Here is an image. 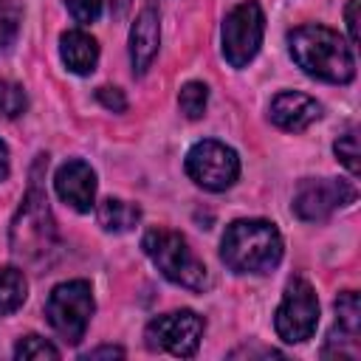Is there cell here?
Returning <instances> with one entry per match:
<instances>
[{"mask_svg":"<svg viewBox=\"0 0 361 361\" xmlns=\"http://www.w3.org/2000/svg\"><path fill=\"white\" fill-rule=\"evenodd\" d=\"M25 110V93L20 85L14 82H3L0 79V116L6 118H14Z\"/></svg>","mask_w":361,"mask_h":361,"instance_id":"21","label":"cell"},{"mask_svg":"<svg viewBox=\"0 0 361 361\" xmlns=\"http://www.w3.org/2000/svg\"><path fill=\"white\" fill-rule=\"evenodd\" d=\"M54 245V220L48 209V197L39 189V180L34 175L28 195L11 223V248L23 259H39Z\"/></svg>","mask_w":361,"mask_h":361,"instance_id":"4","label":"cell"},{"mask_svg":"<svg viewBox=\"0 0 361 361\" xmlns=\"http://www.w3.org/2000/svg\"><path fill=\"white\" fill-rule=\"evenodd\" d=\"M262 34H265V14L259 8L257 0H245L240 6H234L226 20H223V56L228 65L234 68H245L259 45H262Z\"/></svg>","mask_w":361,"mask_h":361,"instance_id":"7","label":"cell"},{"mask_svg":"<svg viewBox=\"0 0 361 361\" xmlns=\"http://www.w3.org/2000/svg\"><path fill=\"white\" fill-rule=\"evenodd\" d=\"M56 195L76 212H90L96 206V172L85 161H65L54 178Z\"/></svg>","mask_w":361,"mask_h":361,"instance_id":"12","label":"cell"},{"mask_svg":"<svg viewBox=\"0 0 361 361\" xmlns=\"http://www.w3.org/2000/svg\"><path fill=\"white\" fill-rule=\"evenodd\" d=\"M6 178H8V149L0 141V180H6Z\"/></svg>","mask_w":361,"mask_h":361,"instance_id":"27","label":"cell"},{"mask_svg":"<svg viewBox=\"0 0 361 361\" xmlns=\"http://www.w3.org/2000/svg\"><path fill=\"white\" fill-rule=\"evenodd\" d=\"M28 296V282H25V274L14 265L3 268L0 271V316H8L14 310L23 307Z\"/></svg>","mask_w":361,"mask_h":361,"instance_id":"17","label":"cell"},{"mask_svg":"<svg viewBox=\"0 0 361 361\" xmlns=\"http://www.w3.org/2000/svg\"><path fill=\"white\" fill-rule=\"evenodd\" d=\"M203 319L192 310H175V313H164L158 319H152L147 324V347L149 350H164L169 355H180L189 358L197 353V344L203 338Z\"/></svg>","mask_w":361,"mask_h":361,"instance_id":"9","label":"cell"},{"mask_svg":"<svg viewBox=\"0 0 361 361\" xmlns=\"http://www.w3.org/2000/svg\"><path fill=\"white\" fill-rule=\"evenodd\" d=\"M206 104H209V87L203 82H186L178 93V107L186 118H200L206 113Z\"/></svg>","mask_w":361,"mask_h":361,"instance_id":"18","label":"cell"},{"mask_svg":"<svg viewBox=\"0 0 361 361\" xmlns=\"http://www.w3.org/2000/svg\"><path fill=\"white\" fill-rule=\"evenodd\" d=\"M161 45V23H158V11L155 8H144L133 28H130V62L135 73H144Z\"/></svg>","mask_w":361,"mask_h":361,"instance_id":"14","label":"cell"},{"mask_svg":"<svg viewBox=\"0 0 361 361\" xmlns=\"http://www.w3.org/2000/svg\"><path fill=\"white\" fill-rule=\"evenodd\" d=\"M59 56L62 62L68 65L71 73H79V76H87L96 71V62H99V45L96 39L82 31V28H71L59 37Z\"/></svg>","mask_w":361,"mask_h":361,"instance_id":"15","label":"cell"},{"mask_svg":"<svg viewBox=\"0 0 361 361\" xmlns=\"http://www.w3.org/2000/svg\"><path fill=\"white\" fill-rule=\"evenodd\" d=\"M336 158L347 166V172L350 175H358V133H355V127L353 130H347L338 141H336Z\"/></svg>","mask_w":361,"mask_h":361,"instance_id":"22","label":"cell"},{"mask_svg":"<svg viewBox=\"0 0 361 361\" xmlns=\"http://www.w3.org/2000/svg\"><path fill=\"white\" fill-rule=\"evenodd\" d=\"M99 102L107 107V110H113V113H124V107H127V99H124V93L118 90V87H99Z\"/></svg>","mask_w":361,"mask_h":361,"instance_id":"24","label":"cell"},{"mask_svg":"<svg viewBox=\"0 0 361 361\" xmlns=\"http://www.w3.org/2000/svg\"><path fill=\"white\" fill-rule=\"evenodd\" d=\"M220 257L237 274H268L282 259V234L268 220H234L223 234Z\"/></svg>","mask_w":361,"mask_h":361,"instance_id":"2","label":"cell"},{"mask_svg":"<svg viewBox=\"0 0 361 361\" xmlns=\"http://www.w3.org/2000/svg\"><path fill=\"white\" fill-rule=\"evenodd\" d=\"M141 248L169 282L189 288V290H203L209 285L206 265L197 259V254L189 248V243L178 231L149 228L141 240Z\"/></svg>","mask_w":361,"mask_h":361,"instance_id":"3","label":"cell"},{"mask_svg":"<svg viewBox=\"0 0 361 361\" xmlns=\"http://www.w3.org/2000/svg\"><path fill=\"white\" fill-rule=\"evenodd\" d=\"M319 116H322L319 102L296 90H285L271 102V121L285 133H302L313 121H319Z\"/></svg>","mask_w":361,"mask_h":361,"instance_id":"13","label":"cell"},{"mask_svg":"<svg viewBox=\"0 0 361 361\" xmlns=\"http://www.w3.org/2000/svg\"><path fill=\"white\" fill-rule=\"evenodd\" d=\"M121 355H124L121 347H99V350L85 353V358H121Z\"/></svg>","mask_w":361,"mask_h":361,"instance_id":"26","label":"cell"},{"mask_svg":"<svg viewBox=\"0 0 361 361\" xmlns=\"http://www.w3.org/2000/svg\"><path fill=\"white\" fill-rule=\"evenodd\" d=\"M355 186L350 180L341 178H316V180H305L293 197V212L296 217L307 220V223H319L324 217H330L336 209H344L355 200Z\"/></svg>","mask_w":361,"mask_h":361,"instance_id":"10","label":"cell"},{"mask_svg":"<svg viewBox=\"0 0 361 361\" xmlns=\"http://www.w3.org/2000/svg\"><path fill=\"white\" fill-rule=\"evenodd\" d=\"M290 56L296 65L324 82L344 85L355 76V59L350 51V42H344L341 34L324 25H299L288 34Z\"/></svg>","mask_w":361,"mask_h":361,"instance_id":"1","label":"cell"},{"mask_svg":"<svg viewBox=\"0 0 361 361\" xmlns=\"http://www.w3.org/2000/svg\"><path fill=\"white\" fill-rule=\"evenodd\" d=\"M96 217L102 223L104 231H113V234H121V231H130L135 228V223L141 220V209L127 203V200H118V197H107L99 203L96 209Z\"/></svg>","mask_w":361,"mask_h":361,"instance_id":"16","label":"cell"},{"mask_svg":"<svg viewBox=\"0 0 361 361\" xmlns=\"http://www.w3.org/2000/svg\"><path fill=\"white\" fill-rule=\"evenodd\" d=\"M316 324H319L316 290L310 288L307 279L293 276L285 285V296H282V302L276 307V316H274L276 336L288 344H299V341H307L316 333Z\"/></svg>","mask_w":361,"mask_h":361,"instance_id":"6","label":"cell"},{"mask_svg":"<svg viewBox=\"0 0 361 361\" xmlns=\"http://www.w3.org/2000/svg\"><path fill=\"white\" fill-rule=\"evenodd\" d=\"M358 333H361V302L355 290H344L336 299V327L330 330L327 347L322 355L358 358Z\"/></svg>","mask_w":361,"mask_h":361,"instance_id":"11","label":"cell"},{"mask_svg":"<svg viewBox=\"0 0 361 361\" xmlns=\"http://www.w3.org/2000/svg\"><path fill=\"white\" fill-rule=\"evenodd\" d=\"M14 358H20V361H23V358H25V361H34V358H59V350H56L51 341L39 338V336H25V338L17 341Z\"/></svg>","mask_w":361,"mask_h":361,"instance_id":"19","label":"cell"},{"mask_svg":"<svg viewBox=\"0 0 361 361\" xmlns=\"http://www.w3.org/2000/svg\"><path fill=\"white\" fill-rule=\"evenodd\" d=\"M20 28V6L14 0H0V48H8Z\"/></svg>","mask_w":361,"mask_h":361,"instance_id":"20","label":"cell"},{"mask_svg":"<svg viewBox=\"0 0 361 361\" xmlns=\"http://www.w3.org/2000/svg\"><path fill=\"white\" fill-rule=\"evenodd\" d=\"M186 175L209 192H223L237 180L240 158L231 147L206 138L186 152Z\"/></svg>","mask_w":361,"mask_h":361,"instance_id":"8","label":"cell"},{"mask_svg":"<svg viewBox=\"0 0 361 361\" xmlns=\"http://www.w3.org/2000/svg\"><path fill=\"white\" fill-rule=\"evenodd\" d=\"M65 6L76 23H93L102 14V0H65Z\"/></svg>","mask_w":361,"mask_h":361,"instance_id":"23","label":"cell"},{"mask_svg":"<svg viewBox=\"0 0 361 361\" xmlns=\"http://www.w3.org/2000/svg\"><path fill=\"white\" fill-rule=\"evenodd\" d=\"M45 316L51 322V327L68 341V344H79L90 316H93V290L90 282L85 279H71V282H59L48 302H45Z\"/></svg>","mask_w":361,"mask_h":361,"instance_id":"5","label":"cell"},{"mask_svg":"<svg viewBox=\"0 0 361 361\" xmlns=\"http://www.w3.org/2000/svg\"><path fill=\"white\" fill-rule=\"evenodd\" d=\"M358 6H361V0H350V3H347V11H344V17H347V31H350V42H353V45L358 42Z\"/></svg>","mask_w":361,"mask_h":361,"instance_id":"25","label":"cell"}]
</instances>
